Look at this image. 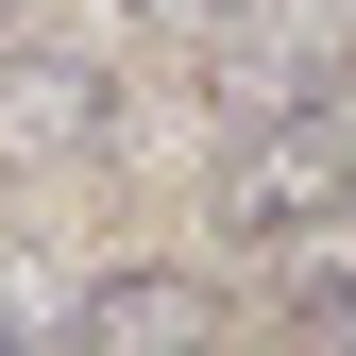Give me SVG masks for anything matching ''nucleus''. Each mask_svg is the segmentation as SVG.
Returning a JSON list of instances; mask_svg holds the SVG:
<instances>
[{
    "label": "nucleus",
    "mask_w": 356,
    "mask_h": 356,
    "mask_svg": "<svg viewBox=\"0 0 356 356\" xmlns=\"http://www.w3.org/2000/svg\"><path fill=\"white\" fill-rule=\"evenodd\" d=\"M339 220H356V102L339 85L238 119V153H220V254H305Z\"/></svg>",
    "instance_id": "obj_1"
},
{
    "label": "nucleus",
    "mask_w": 356,
    "mask_h": 356,
    "mask_svg": "<svg viewBox=\"0 0 356 356\" xmlns=\"http://www.w3.org/2000/svg\"><path fill=\"white\" fill-rule=\"evenodd\" d=\"M68 356H220V272L187 254H119L68 289Z\"/></svg>",
    "instance_id": "obj_2"
},
{
    "label": "nucleus",
    "mask_w": 356,
    "mask_h": 356,
    "mask_svg": "<svg viewBox=\"0 0 356 356\" xmlns=\"http://www.w3.org/2000/svg\"><path fill=\"white\" fill-rule=\"evenodd\" d=\"M85 153H102V68L0 34V170H85Z\"/></svg>",
    "instance_id": "obj_3"
},
{
    "label": "nucleus",
    "mask_w": 356,
    "mask_h": 356,
    "mask_svg": "<svg viewBox=\"0 0 356 356\" xmlns=\"http://www.w3.org/2000/svg\"><path fill=\"white\" fill-rule=\"evenodd\" d=\"M68 289L85 272H51L34 238H0V356H68Z\"/></svg>",
    "instance_id": "obj_4"
},
{
    "label": "nucleus",
    "mask_w": 356,
    "mask_h": 356,
    "mask_svg": "<svg viewBox=\"0 0 356 356\" xmlns=\"http://www.w3.org/2000/svg\"><path fill=\"white\" fill-rule=\"evenodd\" d=\"M289 356H356V238H305V272H289Z\"/></svg>",
    "instance_id": "obj_5"
},
{
    "label": "nucleus",
    "mask_w": 356,
    "mask_h": 356,
    "mask_svg": "<svg viewBox=\"0 0 356 356\" xmlns=\"http://www.w3.org/2000/svg\"><path fill=\"white\" fill-rule=\"evenodd\" d=\"M0 34H34V0H0Z\"/></svg>",
    "instance_id": "obj_6"
},
{
    "label": "nucleus",
    "mask_w": 356,
    "mask_h": 356,
    "mask_svg": "<svg viewBox=\"0 0 356 356\" xmlns=\"http://www.w3.org/2000/svg\"><path fill=\"white\" fill-rule=\"evenodd\" d=\"M323 17H356V0H323Z\"/></svg>",
    "instance_id": "obj_7"
}]
</instances>
